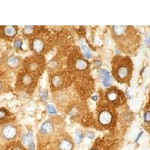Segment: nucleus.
Masks as SVG:
<instances>
[{
	"label": "nucleus",
	"mask_w": 150,
	"mask_h": 150,
	"mask_svg": "<svg viewBox=\"0 0 150 150\" xmlns=\"http://www.w3.org/2000/svg\"><path fill=\"white\" fill-rule=\"evenodd\" d=\"M112 35L119 47L125 53H132L139 46L140 35L133 26H112Z\"/></svg>",
	"instance_id": "obj_1"
},
{
	"label": "nucleus",
	"mask_w": 150,
	"mask_h": 150,
	"mask_svg": "<svg viewBox=\"0 0 150 150\" xmlns=\"http://www.w3.org/2000/svg\"><path fill=\"white\" fill-rule=\"evenodd\" d=\"M101 77L104 79V85L106 87L109 86L111 83H112V78L111 76L109 74L108 71H101Z\"/></svg>",
	"instance_id": "obj_17"
},
{
	"label": "nucleus",
	"mask_w": 150,
	"mask_h": 150,
	"mask_svg": "<svg viewBox=\"0 0 150 150\" xmlns=\"http://www.w3.org/2000/svg\"><path fill=\"white\" fill-rule=\"evenodd\" d=\"M22 142L24 145L29 146L31 143H33V134L31 132H28L22 137Z\"/></svg>",
	"instance_id": "obj_18"
},
{
	"label": "nucleus",
	"mask_w": 150,
	"mask_h": 150,
	"mask_svg": "<svg viewBox=\"0 0 150 150\" xmlns=\"http://www.w3.org/2000/svg\"><path fill=\"white\" fill-rule=\"evenodd\" d=\"M52 38L50 33L44 29L38 28L35 33L29 38V44L31 50L35 55L42 56L50 48Z\"/></svg>",
	"instance_id": "obj_3"
},
{
	"label": "nucleus",
	"mask_w": 150,
	"mask_h": 150,
	"mask_svg": "<svg viewBox=\"0 0 150 150\" xmlns=\"http://www.w3.org/2000/svg\"><path fill=\"white\" fill-rule=\"evenodd\" d=\"M45 59L42 56H35L27 57L23 62L24 70L28 73L34 75L38 78L42 74L45 68Z\"/></svg>",
	"instance_id": "obj_7"
},
{
	"label": "nucleus",
	"mask_w": 150,
	"mask_h": 150,
	"mask_svg": "<svg viewBox=\"0 0 150 150\" xmlns=\"http://www.w3.org/2000/svg\"><path fill=\"white\" fill-rule=\"evenodd\" d=\"M92 150H100V149H98V148H94V149H92Z\"/></svg>",
	"instance_id": "obj_26"
},
{
	"label": "nucleus",
	"mask_w": 150,
	"mask_h": 150,
	"mask_svg": "<svg viewBox=\"0 0 150 150\" xmlns=\"http://www.w3.org/2000/svg\"><path fill=\"white\" fill-rule=\"evenodd\" d=\"M103 101L110 105L119 107L124 104L126 101V98L124 92L116 87H110L106 89L103 93Z\"/></svg>",
	"instance_id": "obj_8"
},
{
	"label": "nucleus",
	"mask_w": 150,
	"mask_h": 150,
	"mask_svg": "<svg viewBox=\"0 0 150 150\" xmlns=\"http://www.w3.org/2000/svg\"><path fill=\"white\" fill-rule=\"evenodd\" d=\"M116 110L112 106L102 101L98 104L97 109V120L100 128L104 129H111L116 125Z\"/></svg>",
	"instance_id": "obj_4"
},
{
	"label": "nucleus",
	"mask_w": 150,
	"mask_h": 150,
	"mask_svg": "<svg viewBox=\"0 0 150 150\" xmlns=\"http://www.w3.org/2000/svg\"><path fill=\"white\" fill-rule=\"evenodd\" d=\"M73 146V143L68 138L62 139L59 144V148L60 150H72Z\"/></svg>",
	"instance_id": "obj_13"
},
{
	"label": "nucleus",
	"mask_w": 150,
	"mask_h": 150,
	"mask_svg": "<svg viewBox=\"0 0 150 150\" xmlns=\"http://www.w3.org/2000/svg\"><path fill=\"white\" fill-rule=\"evenodd\" d=\"M82 49H83V52H84V55H85L86 58H87V59L91 58L92 54H91L90 50L88 49V47H87L85 45H82Z\"/></svg>",
	"instance_id": "obj_20"
},
{
	"label": "nucleus",
	"mask_w": 150,
	"mask_h": 150,
	"mask_svg": "<svg viewBox=\"0 0 150 150\" xmlns=\"http://www.w3.org/2000/svg\"><path fill=\"white\" fill-rule=\"evenodd\" d=\"M37 77L24 70L19 74L17 83V87L26 92H33L37 84Z\"/></svg>",
	"instance_id": "obj_9"
},
{
	"label": "nucleus",
	"mask_w": 150,
	"mask_h": 150,
	"mask_svg": "<svg viewBox=\"0 0 150 150\" xmlns=\"http://www.w3.org/2000/svg\"><path fill=\"white\" fill-rule=\"evenodd\" d=\"M2 88H3V83H2V82L0 80V92L2 91Z\"/></svg>",
	"instance_id": "obj_25"
},
{
	"label": "nucleus",
	"mask_w": 150,
	"mask_h": 150,
	"mask_svg": "<svg viewBox=\"0 0 150 150\" xmlns=\"http://www.w3.org/2000/svg\"><path fill=\"white\" fill-rule=\"evenodd\" d=\"M23 45V41L21 39H17L14 41V47L17 49H21V47Z\"/></svg>",
	"instance_id": "obj_22"
},
{
	"label": "nucleus",
	"mask_w": 150,
	"mask_h": 150,
	"mask_svg": "<svg viewBox=\"0 0 150 150\" xmlns=\"http://www.w3.org/2000/svg\"><path fill=\"white\" fill-rule=\"evenodd\" d=\"M19 128L14 124H6L3 125L1 130V135L5 140H14L18 136Z\"/></svg>",
	"instance_id": "obj_11"
},
{
	"label": "nucleus",
	"mask_w": 150,
	"mask_h": 150,
	"mask_svg": "<svg viewBox=\"0 0 150 150\" xmlns=\"http://www.w3.org/2000/svg\"><path fill=\"white\" fill-rule=\"evenodd\" d=\"M111 68L112 76L117 82L129 83L133 73V64L128 56H115L112 60Z\"/></svg>",
	"instance_id": "obj_2"
},
{
	"label": "nucleus",
	"mask_w": 150,
	"mask_h": 150,
	"mask_svg": "<svg viewBox=\"0 0 150 150\" xmlns=\"http://www.w3.org/2000/svg\"><path fill=\"white\" fill-rule=\"evenodd\" d=\"M6 63L9 68H17L21 65V59L17 56H11V57H9Z\"/></svg>",
	"instance_id": "obj_14"
},
{
	"label": "nucleus",
	"mask_w": 150,
	"mask_h": 150,
	"mask_svg": "<svg viewBox=\"0 0 150 150\" xmlns=\"http://www.w3.org/2000/svg\"><path fill=\"white\" fill-rule=\"evenodd\" d=\"M9 116V112L7 110L0 108V121H4Z\"/></svg>",
	"instance_id": "obj_19"
},
{
	"label": "nucleus",
	"mask_w": 150,
	"mask_h": 150,
	"mask_svg": "<svg viewBox=\"0 0 150 150\" xmlns=\"http://www.w3.org/2000/svg\"><path fill=\"white\" fill-rule=\"evenodd\" d=\"M68 68L74 75H82L89 69V62L80 52L73 51L68 56Z\"/></svg>",
	"instance_id": "obj_5"
},
{
	"label": "nucleus",
	"mask_w": 150,
	"mask_h": 150,
	"mask_svg": "<svg viewBox=\"0 0 150 150\" xmlns=\"http://www.w3.org/2000/svg\"><path fill=\"white\" fill-rule=\"evenodd\" d=\"M37 29H38L37 26H25V27L23 29V33L24 36L28 37L29 38L32 37V36L35 33Z\"/></svg>",
	"instance_id": "obj_15"
},
{
	"label": "nucleus",
	"mask_w": 150,
	"mask_h": 150,
	"mask_svg": "<svg viewBox=\"0 0 150 150\" xmlns=\"http://www.w3.org/2000/svg\"><path fill=\"white\" fill-rule=\"evenodd\" d=\"M58 129H60V123L56 120H49L42 125L39 133L42 136H50L54 134Z\"/></svg>",
	"instance_id": "obj_10"
},
{
	"label": "nucleus",
	"mask_w": 150,
	"mask_h": 150,
	"mask_svg": "<svg viewBox=\"0 0 150 150\" xmlns=\"http://www.w3.org/2000/svg\"><path fill=\"white\" fill-rule=\"evenodd\" d=\"M76 137H77V143H80V142L83 140V135L82 132L77 131V132H76Z\"/></svg>",
	"instance_id": "obj_23"
},
{
	"label": "nucleus",
	"mask_w": 150,
	"mask_h": 150,
	"mask_svg": "<svg viewBox=\"0 0 150 150\" xmlns=\"http://www.w3.org/2000/svg\"><path fill=\"white\" fill-rule=\"evenodd\" d=\"M81 110L78 105H74L70 108V110L68 112L69 115L72 118H78L79 116L81 114Z\"/></svg>",
	"instance_id": "obj_16"
},
{
	"label": "nucleus",
	"mask_w": 150,
	"mask_h": 150,
	"mask_svg": "<svg viewBox=\"0 0 150 150\" xmlns=\"http://www.w3.org/2000/svg\"><path fill=\"white\" fill-rule=\"evenodd\" d=\"M18 29H17V26H4L2 29V33H3L4 36L8 38H11L17 35Z\"/></svg>",
	"instance_id": "obj_12"
},
{
	"label": "nucleus",
	"mask_w": 150,
	"mask_h": 150,
	"mask_svg": "<svg viewBox=\"0 0 150 150\" xmlns=\"http://www.w3.org/2000/svg\"><path fill=\"white\" fill-rule=\"evenodd\" d=\"M74 75L69 71H56L50 75V88L53 91H58L70 86Z\"/></svg>",
	"instance_id": "obj_6"
},
{
	"label": "nucleus",
	"mask_w": 150,
	"mask_h": 150,
	"mask_svg": "<svg viewBox=\"0 0 150 150\" xmlns=\"http://www.w3.org/2000/svg\"><path fill=\"white\" fill-rule=\"evenodd\" d=\"M144 121L146 123H150V110L146 111L144 114Z\"/></svg>",
	"instance_id": "obj_21"
},
{
	"label": "nucleus",
	"mask_w": 150,
	"mask_h": 150,
	"mask_svg": "<svg viewBox=\"0 0 150 150\" xmlns=\"http://www.w3.org/2000/svg\"><path fill=\"white\" fill-rule=\"evenodd\" d=\"M47 110L50 113H52V114H55V113L56 112L54 107L52 105H50V104H49V105L47 106Z\"/></svg>",
	"instance_id": "obj_24"
}]
</instances>
